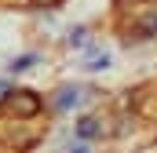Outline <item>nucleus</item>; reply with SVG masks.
Here are the masks:
<instances>
[{"label":"nucleus","mask_w":157,"mask_h":153,"mask_svg":"<svg viewBox=\"0 0 157 153\" xmlns=\"http://www.w3.org/2000/svg\"><path fill=\"white\" fill-rule=\"evenodd\" d=\"M33 62H37V58H33V55H22V58H18V62H15V66H11V69H15V73H22V69H29V66H33Z\"/></svg>","instance_id":"nucleus-6"},{"label":"nucleus","mask_w":157,"mask_h":153,"mask_svg":"<svg viewBox=\"0 0 157 153\" xmlns=\"http://www.w3.org/2000/svg\"><path fill=\"white\" fill-rule=\"evenodd\" d=\"M70 153H88V146H84V142H77V146H70Z\"/></svg>","instance_id":"nucleus-7"},{"label":"nucleus","mask_w":157,"mask_h":153,"mask_svg":"<svg viewBox=\"0 0 157 153\" xmlns=\"http://www.w3.org/2000/svg\"><path fill=\"white\" fill-rule=\"evenodd\" d=\"M117 37L124 40V44L157 37V7H139V11H132V15H121L117 18Z\"/></svg>","instance_id":"nucleus-1"},{"label":"nucleus","mask_w":157,"mask_h":153,"mask_svg":"<svg viewBox=\"0 0 157 153\" xmlns=\"http://www.w3.org/2000/svg\"><path fill=\"white\" fill-rule=\"evenodd\" d=\"M40 7H55V4H62V0H37Z\"/></svg>","instance_id":"nucleus-8"},{"label":"nucleus","mask_w":157,"mask_h":153,"mask_svg":"<svg viewBox=\"0 0 157 153\" xmlns=\"http://www.w3.org/2000/svg\"><path fill=\"white\" fill-rule=\"evenodd\" d=\"M80 99H84V95H80V88H59L51 106H55V110H70V106H77Z\"/></svg>","instance_id":"nucleus-4"},{"label":"nucleus","mask_w":157,"mask_h":153,"mask_svg":"<svg viewBox=\"0 0 157 153\" xmlns=\"http://www.w3.org/2000/svg\"><path fill=\"white\" fill-rule=\"evenodd\" d=\"M106 66H110V55H106V51H102V55H91V58H88V69H106Z\"/></svg>","instance_id":"nucleus-5"},{"label":"nucleus","mask_w":157,"mask_h":153,"mask_svg":"<svg viewBox=\"0 0 157 153\" xmlns=\"http://www.w3.org/2000/svg\"><path fill=\"white\" fill-rule=\"evenodd\" d=\"M102 131H106V120L99 113H88V117L77 120V139H99Z\"/></svg>","instance_id":"nucleus-3"},{"label":"nucleus","mask_w":157,"mask_h":153,"mask_svg":"<svg viewBox=\"0 0 157 153\" xmlns=\"http://www.w3.org/2000/svg\"><path fill=\"white\" fill-rule=\"evenodd\" d=\"M40 106H44V102H40L33 91H11V95L0 102V113H15L18 120H33V117L40 113Z\"/></svg>","instance_id":"nucleus-2"}]
</instances>
